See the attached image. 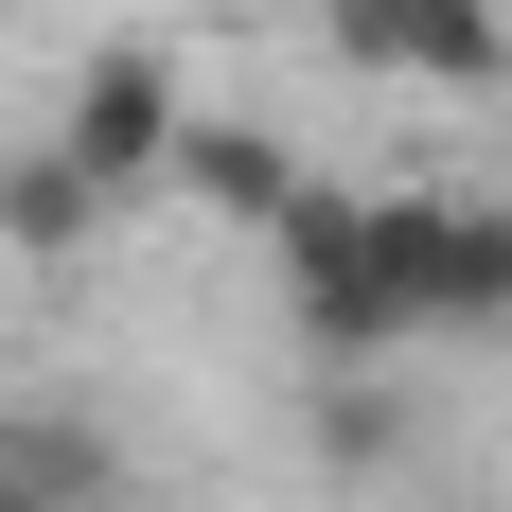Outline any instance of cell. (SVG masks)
Listing matches in <instances>:
<instances>
[{
	"label": "cell",
	"mask_w": 512,
	"mask_h": 512,
	"mask_svg": "<svg viewBox=\"0 0 512 512\" xmlns=\"http://www.w3.org/2000/svg\"><path fill=\"white\" fill-rule=\"evenodd\" d=\"M371 283L407 336H512V195H371Z\"/></svg>",
	"instance_id": "cell-1"
},
{
	"label": "cell",
	"mask_w": 512,
	"mask_h": 512,
	"mask_svg": "<svg viewBox=\"0 0 512 512\" xmlns=\"http://www.w3.org/2000/svg\"><path fill=\"white\" fill-rule=\"evenodd\" d=\"M53 142L106 177V212H124V195H159V177H177V142H195V106H177V53H159V36H106L89 71H71V106H53Z\"/></svg>",
	"instance_id": "cell-2"
},
{
	"label": "cell",
	"mask_w": 512,
	"mask_h": 512,
	"mask_svg": "<svg viewBox=\"0 0 512 512\" xmlns=\"http://www.w3.org/2000/svg\"><path fill=\"white\" fill-rule=\"evenodd\" d=\"M177 195H212V212H248V230H283L318 177H301V142H283V124H230V106H195V142H177Z\"/></svg>",
	"instance_id": "cell-3"
},
{
	"label": "cell",
	"mask_w": 512,
	"mask_h": 512,
	"mask_svg": "<svg viewBox=\"0 0 512 512\" xmlns=\"http://www.w3.org/2000/svg\"><path fill=\"white\" fill-rule=\"evenodd\" d=\"M89 230H106V177L71 142H18V159H0V248H18V265H71Z\"/></svg>",
	"instance_id": "cell-4"
},
{
	"label": "cell",
	"mask_w": 512,
	"mask_h": 512,
	"mask_svg": "<svg viewBox=\"0 0 512 512\" xmlns=\"http://www.w3.org/2000/svg\"><path fill=\"white\" fill-rule=\"evenodd\" d=\"M0 477L106 512V495H124V442H106V407H18V424H0Z\"/></svg>",
	"instance_id": "cell-5"
},
{
	"label": "cell",
	"mask_w": 512,
	"mask_h": 512,
	"mask_svg": "<svg viewBox=\"0 0 512 512\" xmlns=\"http://www.w3.org/2000/svg\"><path fill=\"white\" fill-rule=\"evenodd\" d=\"M389 442H407V424H389V389H371V371H318V460H336V477H371Z\"/></svg>",
	"instance_id": "cell-6"
},
{
	"label": "cell",
	"mask_w": 512,
	"mask_h": 512,
	"mask_svg": "<svg viewBox=\"0 0 512 512\" xmlns=\"http://www.w3.org/2000/svg\"><path fill=\"white\" fill-rule=\"evenodd\" d=\"M424 18H442V0H318V36L354 53V71H407V53H424Z\"/></svg>",
	"instance_id": "cell-7"
},
{
	"label": "cell",
	"mask_w": 512,
	"mask_h": 512,
	"mask_svg": "<svg viewBox=\"0 0 512 512\" xmlns=\"http://www.w3.org/2000/svg\"><path fill=\"white\" fill-rule=\"evenodd\" d=\"M0 512H71V495H18V477H0Z\"/></svg>",
	"instance_id": "cell-8"
},
{
	"label": "cell",
	"mask_w": 512,
	"mask_h": 512,
	"mask_svg": "<svg viewBox=\"0 0 512 512\" xmlns=\"http://www.w3.org/2000/svg\"><path fill=\"white\" fill-rule=\"evenodd\" d=\"M442 512H495V495H442Z\"/></svg>",
	"instance_id": "cell-9"
}]
</instances>
